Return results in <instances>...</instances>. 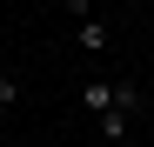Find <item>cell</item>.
Here are the masks:
<instances>
[{
    "label": "cell",
    "instance_id": "6da1fadb",
    "mask_svg": "<svg viewBox=\"0 0 154 147\" xmlns=\"http://www.w3.org/2000/svg\"><path fill=\"white\" fill-rule=\"evenodd\" d=\"M81 100H87V114L100 120V114H114V100H121V80H87V94H81Z\"/></svg>",
    "mask_w": 154,
    "mask_h": 147
},
{
    "label": "cell",
    "instance_id": "7a4b0ae2",
    "mask_svg": "<svg viewBox=\"0 0 154 147\" xmlns=\"http://www.w3.org/2000/svg\"><path fill=\"white\" fill-rule=\"evenodd\" d=\"M74 40H81L87 54H107V47H114V34L100 27V20H81V34H74Z\"/></svg>",
    "mask_w": 154,
    "mask_h": 147
},
{
    "label": "cell",
    "instance_id": "3957f363",
    "mask_svg": "<svg viewBox=\"0 0 154 147\" xmlns=\"http://www.w3.org/2000/svg\"><path fill=\"white\" fill-rule=\"evenodd\" d=\"M127 127H134V114H100V140H127Z\"/></svg>",
    "mask_w": 154,
    "mask_h": 147
},
{
    "label": "cell",
    "instance_id": "277c9868",
    "mask_svg": "<svg viewBox=\"0 0 154 147\" xmlns=\"http://www.w3.org/2000/svg\"><path fill=\"white\" fill-rule=\"evenodd\" d=\"M20 100V80H14V74H0V107H14Z\"/></svg>",
    "mask_w": 154,
    "mask_h": 147
},
{
    "label": "cell",
    "instance_id": "5b68a950",
    "mask_svg": "<svg viewBox=\"0 0 154 147\" xmlns=\"http://www.w3.org/2000/svg\"><path fill=\"white\" fill-rule=\"evenodd\" d=\"M0 134H7V107H0Z\"/></svg>",
    "mask_w": 154,
    "mask_h": 147
},
{
    "label": "cell",
    "instance_id": "8992f818",
    "mask_svg": "<svg viewBox=\"0 0 154 147\" xmlns=\"http://www.w3.org/2000/svg\"><path fill=\"white\" fill-rule=\"evenodd\" d=\"M147 134H154V107H147Z\"/></svg>",
    "mask_w": 154,
    "mask_h": 147
},
{
    "label": "cell",
    "instance_id": "52a82bcc",
    "mask_svg": "<svg viewBox=\"0 0 154 147\" xmlns=\"http://www.w3.org/2000/svg\"><path fill=\"white\" fill-rule=\"evenodd\" d=\"M121 7H141V0H121Z\"/></svg>",
    "mask_w": 154,
    "mask_h": 147
}]
</instances>
